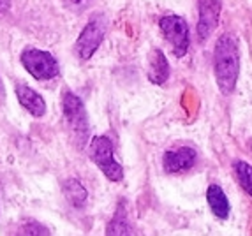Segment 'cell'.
<instances>
[{
	"label": "cell",
	"instance_id": "1",
	"mask_svg": "<svg viewBox=\"0 0 252 236\" xmlns=\"http://www.w3.org/2000/svg\"><path fill=\"white\" fill-rule=\"evenodd\" d=\"M215 80L224 95L235 92L240 74V50L238 41L233 34H224L215 44L214 51Z\"/></svg>",
	"mask_w": 252,
	"mask_h": 236
},
{
	"label": "cell",
	"instance_id": "2",
	"mask_svg": "<svg viewBox=\"0 0 252 236\" xmlns=\"http://www.w3.org/2000/svg\"><path fill=\"white\" fill-rule=\"evenodd\" d=\"M90 159L104 173V177L109 178L111 181H120L124 178V169L115 160L113 143H111L109 138H106V136H95L90 141Z\"/></svg>",
	"mask_w": 252,
	"mask_h": 236
},
{
	"label": "cell",
	"instance_id": "3",
	"mask_svg": "<svg viewBox=\"0 0 252 236\" xmlns=\"http://www.w3.org/2000/svg\"><path fill=\"white\" fill-rule=\"evenodd\" d=\"M62 106L65 120L69 123V131H71L72 138L78 139V143L81 147L89 138V117H87L83 102L78 95L67 90L62 93Z\"/></svg>",
	"mask_w": 252,
	"mask_h": 236
},
{
	"label": "cell",
	"instance_id": "4",
	"mask_svg": "<svg viewBox=\"0 0 252 236\" xmlns=\"http://www.w3.org/2000/svg\"><path fill=\"white\" fill-rule=\"evenodd\" d=\"M21 63L35 80H51L59 74V62L51 53L42 50H25L21 53Z\"/></svg>",
	"mask_w": 252,
	"mask_h": 236
},
{
	"label": "cell",
	"instance_id": "5",
	"mask_svg": "<svg viewBox=\"0 0 252 236\" xmlns=\"http://www.w3.org/2000/svg\"><path fill=\"white\" fill-rule=\"evenodd\" d=\"M160 30L168 39L169 46L173 48V53L177 57H184L189 48V27L184 18L180 16H164L160 20Z\"/></svg>",
	"mask_w": 252,
	"mask_h": 236
},
{
	"label": "cell",
	"instance_id": "6",
	"mask_svg": "<svg viewBox=\"0 0 252 236\" xmlns=\"http://www.w3.org/2000/svg\"><path fill=\"white\" fill-rule=\"evenodd\" d=\"M104 23L99 20H92L89 25L85 27L83 32L80 34L78 41H76V55L81 60H87L94 55L99 48V44L102 42L104 37Z\"/></svg>",
	"mask_w": 252,
	"mask_h": 236
},
{
	"label": "cell",
	"instance_id": "7",
	"mask_svg": "<svg viewBox=\"0 0 252 236\" xmlns=\"http://www.w3.org/2000/svg\"><path fill=\"white\" fill-rule=\"evenodd\" d=\"M219 16H220V0H199V39H206L214 34V30L219 25Z\"/></svg>",
	"mask_w": 252,
	"mask_h": 236
},
{
	"label": "cell",
	"instance_id": "8",
	"mask_svg": "<svg viewBox=\"0 0 252 236\" xmlns=\"http://www.w3.org/2000/svg\"><path fill=\"white\" fill-rule=\"evenodd\" d=\"M196 150L189 147H182L177 148V150H168L164 153L162 164L164 169L168 173H180V171H185V169H190L196 162Z\"/></svg>",
	"mask_w": 252,
	"mask_h": 236
},
{
	"label": "cell",
	"instance_id": "9",
	"mask_svg": "<svg viewBox=\"0 0 252 236\" xmlns=\"http://www.w3.org/2000/svg\"><path fill=\"white\" fill-rule=\"evenodd\" d=\"M16 97H18V101H20V104L23 106L30 115H34V117H42V115L46 113V102H44V99H42L35 90L30 88V87L18 85Z\"/></svg>",
	"mask_w": 252,
	"mask_h": 236
},
{
	"label": "cell",
	"instance_id": "10",
	"mask_svg": "<svg viewBox=\"0 0 252 236\" xmlns=\"http://www.w3.org/2000/svg\"><path fill=\"white\" fill-rule=\"evenodd\" d=\"M148 78H150L152 83H156V85H162V83H166V81H168V78H169V63H168V59L164 57V53L160 50L152 51Z\"/></svg>",
	"mask_w": 252,
	"mask_h": 236
},
{
	"label": "cell",
	"instance_id": "11",
	"mask_svg": "<svg viewBox=\"0 0 252 236\" xmlns=\"http://www.w3.org/2000/svg\"><path fill=\"white\" fill-rule=\"evenodd\" d=\"M206 201L212 208L214 215L219 219H227L229 217V201H227L224 190L219 185H210L206 190Z\"/></svg>",
	"mask_w": 252,
	"mask_h": 236
},
{
	"label": "cell",
	"instance_id": "12",
	"mask_svg": "<svg viewBox=\"0 0 252 236\" xmlns=\"http://www.w3.org/2000/svg\"><path fill=\"white\" fill-rule=\"evenodd\" d=\"M106 236H132L130 224H129V217H127L126 205H118L113 219H111V222L108 224Z\"/></svg>",
	"mask_w": 252,
	"mask_h": 236
},
{
	"label": "cell",
	"instance_id": "13",
	"mask_svg": "<svg viewBox=\"0 0 252 236\" xmlns=\"http://www.w3.org/2000/svg\"><path fill=\"white\" fill-rule=\"evenodd\" d=\"M63 194H65V198H67V201L71 203L72 206H78V208L87 201V196H89L87 194V189L76 178L65 180V183H63Z\"/></svg>",
	"mask_w": 252,
	"mask_h": 236
},
{
	"label": "cell",
	"instance_id": "14",
	"mask_svg": "<svg viewBox=\"0 0 252 236\" xmlns=\"http://www.w3.org/2000/svg\"><path fill=\"white\" fill-rule=\"evenodd\" d=\"M235 171L242 189L252 198V166L244 160H238V162H235Z\"/></svg>",
	"mask_w": 252,
	"mask_h": 236
},
{
	"label": "cell",
	"instance_id": "15",
	"mask_svg": "<svg viewBox=\"0 0 252 236\" xmlns=\"http://www.w3.org/2000/svg\"><path fill=\"white\" fill-rule=\"evenodd\" d=\"M14 236H51V235H50V231H48V228H44L42 224L27 222L18 229V233Z\"/></svg>",
	"mask_w": 252,
	"mask_h": 236
},
{
	"label": "cell",
	"instance_id": "16",
	"mask_svg": "<svg viewBox=\"0 0 252 236\" xmlns=\"http://www.w3.org/2000/svg\"><path fill=\"white\" fill-rule=\"evenodd\" d=\"M11 7V0H0V13H5Z\"/></svg>",
	"mask_w": 252,
	"mask_h": 236
}]
</instances>
